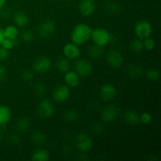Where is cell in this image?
<instances>
[{
  "label": "cell",
  "instance_id": "1",
  "mask_svg": "<svg viewBox=\"0 0 161 161\" xmlns=\"http://www.w3.org/2000/svg\"><path fill=\"white\" fill-rule=\"evenodd\" d=\"M92 31V28L86 24H78L74 27L71 32L72 42L77 46L83 45L91 38Z\"/></svg>",
  "mask_w": 161,
  "mask_h": 161
},
{
  "label": "cell",
  "instance_id": "2",
  "mask_svg": "<svg viewBox=\"0 0 161 161\" xmlns=\"http://www.w3.org/2000/svg\"><path fill=\"white\" fill-rule=\"evenodd\" d=\"M56 23L53 20H45L41 22L37 28L39 36L42 39H50L56 32Z\"/></svg>",
  "mask_w": 161,
  "mask_h": 161
},
{
  "label": "cell",
  "instance_id": "3",
  "mask_svg": "<svg viewBox=\"0 0 161 161\" xmlns=\"http://www.w3.org/2000/svg\"><path fill=\"white\" fill-rule=\"evenodd\" d=\"M134 31L138 39L143 40L146 38L150 37L153 31L152 25L149 20H142L137 22L134 28Z\"/></svg>",
  "mask_w": 161,
  "mask_h": 161
},
{
  "label": "cell",
  "instance_id": "4",
  "mask_svg": "<svg viewBox=\"0 0 161 161\" xmlns=\"http://www.w3.org/2000/svg\"><path fill=\"white\" fill-rule=\"evenodd\" d=\"M74 72L78 74L79 76L81 77H88L93 73L94 68L91 61L81 58L75 61L74 64Z\"/></svg>",
  "mask_w": 161,
  "mask_h": 161
},
{
  "label": "cell",
  "instance_id": "5",
  "mask_svg": "<svg viewBox=\"0 0 161 161\" xmlns=\"http://www.w3.org/2000/svg\"><path fill=\"white\" fill-rule=\"evenodd\" d=\"M55 113V106L49 99H43L37 105V113L42 119L52 117Z\"/></svg>",
  "mask_w": 161,
  "mask_h": 161
},
{
  "label": "cell",
  "instance_id": "6",
  "mask_svg": "<svg viewBox=\"0 0 161 161\" xmlns=\"http://www.w3.org/2000/svg\"><path fill=\"white\" fill-rule=\"evenodd\" d=\"M91 39H92L94 43L102 46V47H105L110 42L111 36H110L109 32L105 28H97L92 31Z\"/></svg>",
  "mask_w": 161,
  "mask_h": 161
},
{
  "label": "cell",
  "instance_id": "7",
  "mask_svg": "<svg viewBox=\"0 0 161 161\" xmlns=\"http://www.w3.org/2000/svg\"><path fill=\"white\" fill-rule=\"evenodd\" d=\"M51 67L52 61L47 57H38L32 63L33 72L38 74L46 73L51 69Z\"/></svg>",
  "mask_w": 161,
  "mask_h": 161
},
{
  "label": "cell",
  "instance_id": "8",
  "mask_svg": "<svg viewBox=\"0 0 161 161\" xmlns=\"http://www.w3.org/2000/svg\"><path fill=\"white\" fill-rule=\"evenodd\" d=\"M75 146L81 153H87L93 146L92 138L85 133L77 135L75 139Z\"/></svg>",
  "mask_w": 161,
  "mask_h": 161
},
{
  "label": "cell",
  "instance_id": "9",
  "mask_svg": "<svg viewBox=\"0 0 161 161\" xmlns=\"http://www.w3.org/2000/svg\"><path fill=\"white\" fill-rule=\"evenodd\" d=\"M119 114V108L115 105H108L104 107L101 112V119L105 123L113 122L117 119Z\"/></svg>",
  "mask_w": 161,
  "mask_h": 161
},
{
  "label": "cell",
  "instance_id": "10",
  "mask_svg": "<svg viewBox=\"0 0 161 161\" xmlns=\"http://www.w3.org/2000/svg\"><path fill=\"white\" fill-rule=\"evenodd\" d=\"M70 97V90L67 85H58L52 92V97L58 103L65 102Z\"/></svg>",
  "mask_w": 161,
  "mask_h": 161
},
{
  "label": "cell",
  "instance_id": "11",
  "mask_svg": "<svg viewBox=\"0 0 161 161\" xmlns=\"http://www.w3.org/2000/svg\"><path fill=\"white\" fill-rule=\"evenodd\" d=\"M106 61L111 68L119 69L124 64V58L120 52L116 50H113L107 53Z\"/></svg>",
  "mask_w": 161,
  "mask_h": 161
},
{
  "label": "cell",
  "instance_id": "12",
  "mask_svg": "<svg viewBox=\"0 0 161 161\" xmlns=\"http://www.w3.org/2000/svg\"><path fill=\"white\" fill-rule=\"evenodd\" d=\"M117 92L116 88L112 83H105L102 85L100 90L101 97L105 102H111L116 97Z\"/></svg>",
  "mask_w": 161,
  "mask_h": 161
},
{
  "label": "cell",
  "instance_id": "13",
  "mask_svg": "<svg viewBox=\"0 0 161 161\" xmlns=\"http://www.w3.org/2000/svg\"><path fill=\"white\" fill-rule=\"evenodd\" d=\"M95 10L94 0H80L79 3V11L83 17H90Z\"/></svg>",
  "mask_w": 161,
  "mask_h": 161
},
{
  "label": "cell",
  "instance_id": "14",
  "mask_svg": "<svg viewBox=\"0 0 161 161\" xmlns=\"http://www.w3.org/2000/svg\"><path fill=\"white\" fill-rule=\"evenodd\" d=\"M63 53L64 57L69 60H75L80 56V50L79 46L75 45L73 42L66 44L63 48Z\"/></svg>",
  "mask_w": 161,
  "mask_h": 161
},
{
  "label": "cell",
  "instance_id": "15",
  "mask_svg": "<svg viewBox=\"0 0 161 161\" xmlns=\"http://www.w3.org/2000/svg\"><path fill=\"white\" fill-rule=\"evenodd\" d=\"M64 81L69 87L75 88L79 86L80 83V76L75 72L69 71L64 74Z\"/></svg>",
  "mask_w": 161,
  "mask_h": 161
},
{
  "label": "cell",
  "instance_id": "16",
  "mask_svg": "<svg viewBox=\"0 0 161 161\" xmlns=\"http://www.w3.org/2000/svg\"><path fill=\"white\" fill-rule=\"evenodd\" d=\"M124 119L126 123L130 125H138L140 123L139 114L136 110L127 109L124 113Z\"/></svg>",
  "mask_w": 161,
  "mask_h": 161
},
{
  "label": "cell",
  "instance_id": "17",
  "mask_svg": "<svg viewBox=\"0 0 161 161\" xmlns=\"http://www.w3.org/2000/svg\"><path fill=\"white\" fill-rule=\"evenodd\" d=\"M104 52H105L104 47L97 45V44L95 43L90 46L87 50L88 56L90 57V58L94 60L100 58L104 54Z\"/></svg>",
  "mask_w": 161,
  "mask_h": 161
},
{
  "label": "cell",
  "instance_id": "18",
  "mask_svg": "<svg viewBox=\"0 0 161 161\" xmlns=\"http://www.w3.org/2000/svg\"><path fill=\"white\" fill-rule=\"evenodd\" d=\"M31 127V121L26 116H23V117H20V119H17L15 123V127L16 130L20 133H25L28 130V129Z\"/></svg>",
  "mask_w": 161,
  "mask_h": 161
},
{
  "label": "cell",
  "instance_id": "19",
  "mask_svg": "<svg viewBox=\"0 0 161 161\" xmlns=\"http://www.w3.org/2000/svg\"><path fill=\"white\" fill-rule=\"evenodd\" d=\"M11 113L10 108L4 105H0V126H5L10 120Z\"/></svg>",
  "mask_w": 161,
  "mask_h": 161
},
{
  "label": "cell",
  "instance_id": "20",
  "mask_svg": "<svg viewBox=\"0 0 161 161\" xmlns=\"http://www.w3.org/2000/svg\"><path fill=\"white\" fill-rule=\"evenodd\" d=\"M14 22L16 26L25 27L28 23V17L23 11H17L14 15Z\"/></svg>",
  "mask_w": 161,
  "mask_h": 161
},
{
  "label": "cell",
  "instance_id": "21",
  "mask_svg": "<svg viewBox=\"0 0 161 161\" xmlns=\"http://www.w3.org/2000/svg\"><path fill=\"white\" fill-rule=\"evenodd\" d=\"M70 62H69V60L68 58H66L65 57L63 58H59L56 61V68L58 69V71L61 73H65V72H69V69H70Z\"/></svg>",
  "mask_w": 161,
  "mask_h": 161
},
{
  "label": "cell",
  "instance_id": "22",
  "mask_svg": "<svg viewBox=\"0 0 161 161\" xmlns=\"http://www.w3.org/2000/svg\"><path fill=\"white\" fill-rule=\"evenodd\" d=\"M30 140L34 145H42L47 142V135L40 130L34 131L30 136Z\"/></svg>",
  "mask_w": 161,
  "mask_h": 161
},
{
  "label": "cell",
  "instance_id": "23",
  "mask_svg": "<svg viewBox=\"0 0 161 161\" xmlns=\"http://www.w3.org/2000/svg\"><path fill=\"white\" fill-rule=\"evenodd\" d=\"M31 158L34 161H47L50 159V154L46 149H37L33 153Z\"/></svg>",
  "mask_w": 161,
  "mask_h": 161
},
{
  "label": "cell",
  "instance_id": "24",
  "mask_svg": "<svg viewBox=\"0 0 161 161\" xmlns=\"http://www.w3.org/2000/svg\"><path fill=\"white\" fill-rule=\"evenodd\" d=\"M127 74L132 79H138L142 75L143 69L138 64H130L127 68Z\"/></svg>",
  "mask_w": 161,
  "mask_h": 161
},
{
  "label": "cell",
  "instance_id": "25",
  "mask_svg": "<svg viewBox=\"0 0 161 161\" xmlns=\"http://www.w3.org/2000/svg\"><path fill=\"white\" fill-rule=\"evenodd\" d=\"M105 11H106L108 14H110V15H116V14H119L121 10L120 6L119 5V3L113 1H109L108 2V3H105Z\"/></svg>",
  "mask_w": 161,
  "mask_h": 161
},
{
  "label": "cell",
  "instance_id": "26",
  "mask_svg": "<svg viewBox=\"0 0 161 161\" xmlns=\"http://www.w3.org/2000/svg\"><path fill=\"white\" fill-rule=\"evenodd\" d=\"M4 34L5 37L6 39H17V36L19 35V31L17 29V26H14V25H9V26L6 27L4 29Z\"/></svg>",
  "mask_w": 161,
  "mask_h": 161
},
{
  "label": "cell",
  "instance_id": "27",
  "mask_svg": "<svg viewBox=\"0 0 161 161\" xmlns=\"http://www.w3.org/2000/svg\"><path fill=\"white\" fill-rule=\"evenodd\" d=\"M79 114L75 110L69 109L64 112L63 115V119L65 122L68 123H75L78 119Z\"/></svg>",
  "mask_w": 161,
  "mask_h": 161
},
{
  "label": "cell",
  "instance_id": "28",
  "mask_svg": "<svg viewBox=\"0 0 161 161\" xmlns=\"http://www.w3.org/2000/svg\"><path fill=\"white\" fill-rule=\"evenodd\" d=\"M129 47H130L131 51L135 52V53H139V52L142 51L143 49H144L143 41L140 39H133L129 44Z\"/></svg>",
  "mask_w": 161,
  "mask_h": 161
},
{
  "label": "cell",
  "instance_id": "29",
  "mask_svg": "<svg viewBox=\"0 0 161 161\" xmlns=\"http://www.w3.org/2000/svg\"><path fill=\"white\" fill-rule=\"evenodd\" d=\"M160 72L156 69H150L146 71V77L148 80L152 82L158 81L160 80Z\"/></svg>",
  "mask_w": 161,
  "mask_h": 161
},
{
  "label": "cell",
  "instance_id": "30",
  "mask_svg": "<svg viewBox=\"0 0 161 161\" xmlns=\"http://www.w3.org/2000/svg\"><path fill=\"white\" fill-rule=\"evenodd\" d=\"M33 91L38 96H43L47 93V86L43 83L37 82L33 86Z\"/></svg>",
  "mask_w": 161,
  "mask_h": 161
},
{
  "label": "cell",
  "instance_id": "31",
  "mask_svg": "<svg viewBox=\"0 0 161 161\" xmlns=\"http://www.w3.org/2000/svg\"><path fill=\"white\" fill-rule=\"evenodd\" d=\"M20 37H21V39L24 42H27V43H31L34 41L35 35L31 31L26 30V31H24L23 32H21Z\"/></svg>",
  "mask_w": 161,
  "mask_h": 161
},
{
  "label": "cell",
  "instance_id": "32",
  "mask_svg": "<svg viewBox=\"0 0 161 161\" xmlns=\"http://www.w3.org/2000/svg\"><path fill=\"white\" fill-rule=\"evenodd\" d=\"M143 46H144V49L149 50V51H151V50H153L155 48L156 42L155 40L153 39L150 37H148L146 39H143Z\"/></svg>",
  "mask_w": 161,
  "mask_h": 161
},
{
  "label": "cell",
  "instance_id": "33",
  "mask_svg": "<svg viewBox=\"0 0 161 161\" xmlns=\"http://www.w3.org/2000/svg\"><path fill=\"white\" fill-rule=\"evenodd\" d=\"M21 79L25 82H30L34 79V72L29 70V69H25L21 72Z\"/></svg>",
  "mask_w": 161,
  "mask_h": 161
},
{
  "label": "cell",
  "instance_id": "34",
  "mask_svg": "<svg viewBox=\"0 0 161 161\" xmlns=\"http://www.w3.org/2000/svg\"><path fill=\"white\" fill-rule=\"evenodd\" d=\"M140 122H142L144 124H149L153 120V116L148 112H144L139 115Z\"/></svg>",
  "mask_w": 161,
  "mask_h": 161
},
{
  "label": "cell",
  "instance_id": "35",
  "mask_svg": "<svg viewBox=\"0 0 161 161\" xmlns=\"http://www.w3.org/2000/svg\"><path fill=\"white\" fill-rule=\"evenodd\" d=\"M20 138L17 134L14 133L11 134L8 137V142L11 145V146H17L20 143Z\"/></svg>",
  "mask_w": 161,
  "mask_h": 161
},
{
  "label": "cell",
  "instance_id": "36",
  "mask_svg": "<svg viewBox=\"0 0 161 161\" xmlns=\"http://www.w3.org/2000/svg\"><path fill=\"white\" fill-rule=\"evenodd\" d=\"M15 41H16V39L12 40V39H6H6L3 41V42L1 43V46L3 47H4L5 49H6V50H11L12 48H14V46L16 45Z\"/></svg>",
  "mask_w": 161,
  "mask_h": 161
},
{
  "label": "cell",
  "instance_id": "37",
  "mask_svg": "<svg viewBox=\"0 0 161 161\" xmlns=\"http://www.w3.org/2000/svg\"><path fill=\"white\" fill-rule=\"evenodd\" d=\"M11 15H12V11L9 8L4 6L0 9V17L3 18H9Z\"/></svg>",
  "mask_w": 161,
  "mask_h": 161
},
{
  "label": "cell",
  "instance_id": "38",
  "mask_svg": "<svg viewBox=\"0 0 161 161\" xmlns=\"http://www.w3.org/2000/svg\"><path fill=\"white\" fill-rule=\"evenodd\" d=\"M9 50L0 46V61H5L9 58Z\"/></svg>",
  "mask_w": 161,
  "mask_h": 161
},
{
  "label": "cell",
  "instance_id": "39",
  "mask_svg": "<svg viewBox=\"0 0 161 161\" xmlns=\"http://www.w3.org/2000/svg\"><path fill=\"white\" fill-rule=\"evenodd\" d=\"M102 130V127H101L100 124H92L91 127V132L93 134H95V135H97V134L101 133Z\"/></svg>",
  "mask_w": 161,
  "mask_h": 161
},
{
  "label": "cell",
  "instance_id": "40",
  "mask_svg": "<svg viewBox=\"0 0 161 161\" xmlns=\"http://www.w3.org/2000/svg\"><path fill=\"white\" fill-rule=\"evenodd\" d=\"M6 75H7V72H6V67L0 64V82L5 80Z\"/></svg>",
  "mask_w": 161,
  "mask_h": 161
},
{
  "label": "cell",
  "instance_id": "41",
  "mask_svg": "<svg viewBox=\"0 0 161 161\" xmlns=\"http://www.w3.org/2000/svg\"><path fill=\"white\" fill-rule=\"evenodd\" d=\"M5 39H6V37H5L4 34V29L0 27V45H1V43L3 42V41Z\"/></svg>",
  "mask_w": 161,
  "mask_h": 161
},
{
  "label": "cell",
  "instance_id": "42",
  "mask_svg": "<svg viewBox=\"0 0 161 161\" xmlns=\"http://www.w3.org/2000/svg\"><path fill=\"white\" fill-rule=\"evenodd\" d=\"M3 127L4 126H0V140L3 139V136H4V130H3Z\"/></svg>",
  "mask_w": 161,
  "mask_h": 161
},
{
  "label": "cell",
  "instance_id": "43",
  "mask_svg": "<svg viewBox=\"0 0 161 161\" xmlns=\"http://www.w3.org/2000/svg\"><path fill=\"white\" fill-rule=\"evenodd\" d=\"M6 0H0V9L3 7H4L5 5H6Z\"/></svg>",
  "mask_w": 161,
  "mask_h": 161
},
{
  "label": "cell",
  "instance_id": "44",
  "mask_svg": "<svg viewBox=\"0 0 161 161\" xmlns=\"http://www.w3.org/2000/svg\"><path fill=\"white\" fill-rule=\"evenodd\" d=\"M64 1H70V0H64Z\"/></svg>",
  "mask_w": 161,
  "mask_h": 161
}]
</instances>
